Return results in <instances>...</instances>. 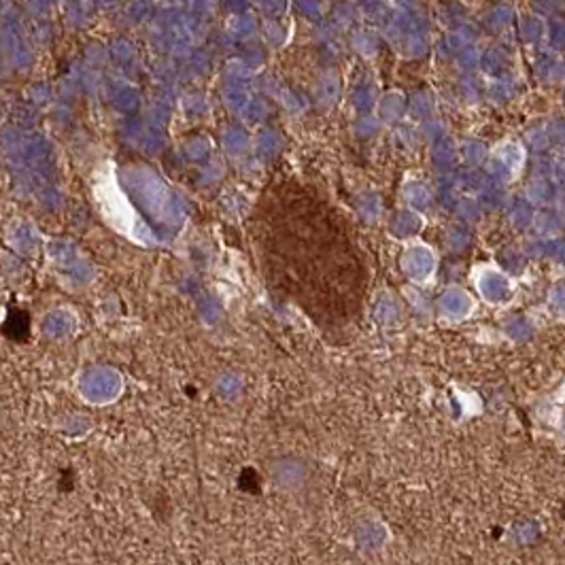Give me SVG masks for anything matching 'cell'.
<instances>
[{
	"instance_id": "obj_1",
	"label": "cell",
	"mask_w": 565,
	"mask_h": 565,
	"mask_svg": "<svg viewBox=\"0 0 565 565\" xmlns=\"http://www.w3.org/2000/svg\"><path fill=\"white\" fill-rule=\"evenodd\" d=\"M252 247L268 289L317 328H353L366 300V255L355 227L321 192L285 179L259 196Z\"/></svg>"
}]
</instances>
